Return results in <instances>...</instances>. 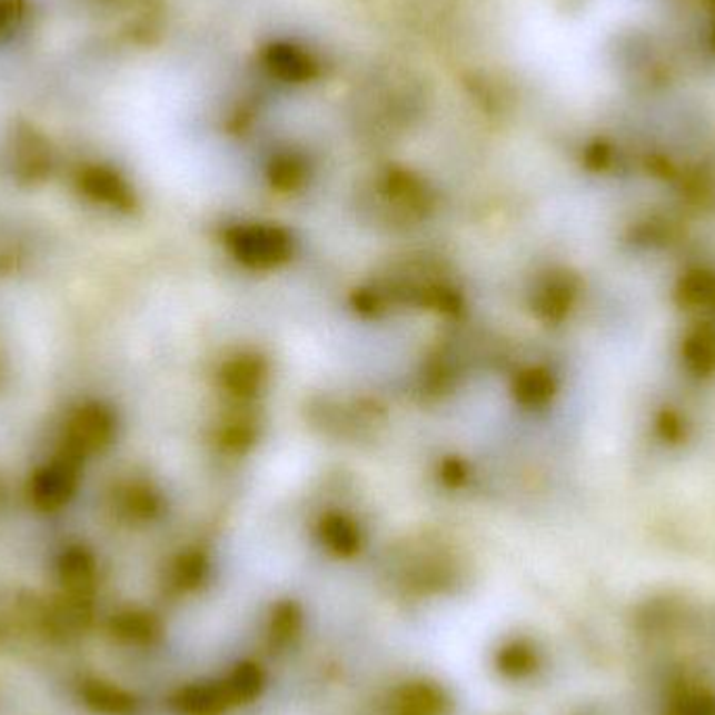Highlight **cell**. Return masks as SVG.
<instances>
[{"label":"cell","instance_id":"6da1fadb","mask_svg":"<svg viewBox=\"0 0 715 715\" xmlns=\"http://www.w3.org/2000/svg\"><path fill=\"white\" fill-rule=\"evenodd\" d=\"M227 245L235 260L251 268H277L294 254V239L279 227L245 225L228 230Z\"/></svg>","mask_w":715,"mask_h":715},{"label":"cell","instance_id":"7a4b0ae2","mask_svg":"<svg viewBox=\"0 0 715 715\" xmlns=\"http://www.w3.org/2000/svg\"><path fill=\"white\" fill-rule=\"evenodd\" d=\"M118 431V420L111 408L99 401H88L71 413L66 425V450L80 460L101 454L111 446Z\"/></svg>","mask_w":715,"mask_h":715},{"label":"cell","instance_id":"3957f363","mask_svg":"<svg viewBox=\"0 0 715 715\" xmlns=\"http://www.w3.org/2000/svg\"><path fill=\"white\" fill-rule=\"evenodd\" d=\"M80 458L63 453L51 465L38 469L30 481L32 505L40 510H59L68 505L80 484Z\"/></svg>","mask_w":715,"mask_h":715},{"label":"cell","instance_id":"277c9868","mask_svg":"<svg viewBox=\"0 0 715 715\" xmlns=\"http://www.w3.org/2000/svg\"><path fill=\"white\" fill-rule=\"evenodd\" d=\"M450 697L444 686L431 681L404 682L391 695V715H446Z\"/></svg>","mask_w":715,"mask_h":715},{"label":"cell","instance_id":"5b68a950","mask_svg":"<svg viewBox=\"0 0 715 715\" xmlns=\"http://www.w3.org/2000/svg\"><path fill=\"white\" fill-rule=\"evenodd\" d=\"M178 715H225L232 707L225 681L189 682L170 698Z\"/></svg>","mask_w":715,"mask_h":715},{"label":"cell","instance_id":"8992f818","mask_svg":"<svg viewBox=\"0 0 715 715\" xmlns=\"http://www.w3.org/2000/svg\"><path fill=\"white\" fill-rule=\"evenodd\" d=\"M318 538L322 546L339 558L354 557L363 548L360 527L346 515H327L318 525Z\"/></svg>","mask_w":715,"mask_h":715},{"label":"cell","instance_id":"52a82bcc","mask_svg":"<svg viewBox=\"0 0 715 715\" xmlns=\"http://www.w3.org/2000/svg\"><path fill=\"white\" fill-rule=\"evenodd\" d=\"M222 681L227 686L228 697L232 701V707L258 701L266 688V674L262 667L254 662L237 663Z\"/></svg>","mask_w":715,"mask_h":715},{"label":"cell","instance_id":"ba28073f","mask_svg":"<svg viewBox=\"0 0 715 715\" xmlns=\"http://www.w3.org/2000/svg\"><path fill=\"white\" fill-rule=\"evenodd\" d=\"M304 628V609L296 600H280L268 619V645L272 651H280L294 645Z\"/></svg>","mask_w":715,"mask_h":715},{"label":"cell","instance_id":"9c48e42d","mask_svg":"<svg viewBox=\"0 0 715 715\" xmlns=\"http://www.w3.org/2000/svg\"><path fill=\"white\" fill-rule=\"evenodd\" d=\"M494 667L508 681H522L536 669V653L525 640H508L498 646L494 655Z\"/></svg>","mask_w":715,"mask_h":715},{"label":"cell","instance_id":"30bf717a","mask_svg":"<svg viewBox=\"0 0 715 715\" xmlns=\"http://www.w3.org/2000/svg\"><path fill=\"white\" fill-rule=\"evenodd\" d=\"M264 379H266V367L258 356H239L237 360L228 363L222 373V381L230 389V394H237V396L254 394L256 387L260 389Z\"/></svg>","mask_w":715,"mask_h":715},{"label":"cell","instance_id":"8fae6325","mask_svg":"<svg viewBox=\"0 0 715 715\" xmlns=\"http://www.w3.org/2000/svg\"><path fill=\"white\" fill-rule=\"evenodd\" d=\"M85 192L97 203H103L113 210H130V206L135 203L132 195L126 189L123 182L101 172H95L85 178Z\"/></svg>","mask_w":715,"mask_h":715},{"label":"cell","instance_id":"7c38bea8","mask_svg":"<svg viewBox=\"0 0 715 715\" xmlns=\"http://www.w3.org/2000/svg\"><path fill=\"white\" fill-rule=\"evenodd\" d=\"M555 396V381L550 377V373H546L544 368H532L522 373V377L515 381V398L519 404L529 406V408H538L548 404L550 398Z\"/></svg>","mask_w":715,"mask_h":715},{"label":"cell","instance_id":"4fadbf2b","mask_svg":"<svg viewBox=\"0 0 715 715\" xmlns=\"http://www.w3.org/2000/svg\"><path fill=\"white\" fill-rule=\"evenodd\" d=\"M574 299V287L567 279H550L546 285H542L538 297H536V308L540 310L544 318H558L565 310H569V304Z\"/></svg>","mask_w":715,"mask_h":715},{"label":"cell","instance_id":"5bb4252c","mask_svg":"<svg viewBox=\"0 0 715 715\" xmlns=\"http://www.w3.org/2000/svg\"><path fill=\"white\" fill-rule=\"evenodd\" d=\"M87 698V703L103 714H128L135 709V698L130 697L126 691L109 686V684H101V682L90 684Z\"/></svg>","mask_w":715,"mask_h":715},{"label":"cell","instance_id":"9a60e30c","mask_svg":"<svg viewBox=\"0 0 715 715\" xmlns=\"http://www.w3.org/2000/svg\"><path fill=\"white\" fill-rule=\"evenodd\" d=\"M208 558L203 557L201 553H187L182 557H178L172 569V586L178 590H195L197 586H201V582L208 576Z\"/></svg>","mask_w":715,"mask_h":715},{"label":"cell","instance_id":"2e32d148","mask_svg":"<svg viewBox=\"0 0 715 715\" xmlns=\"http://www.w3.org/2000/svg\"><path fill=\"white\" fill-rule=\"evenodd\" d=\"M122 505L132 517L149 519L159 508V496L156 489L147 488L142 484H130L123 489Z\"/></svg>","mask_w":715,"mask_h":715},{"label":"cell","instance_id":"e0dca14e","mask_svg":"<svg viewBox=\"0 0 715 715\" xmlns=\"http://www.w3.org/2000/svg\"><path fill=\"white\" fill-rule=\"evenodd\" d=\"M120 634L135 643H153L159 636V622L149 613H128L120 619Z\"/></svg>","mask_w":715,"mask_h":715},{"label":"cell","instance_id":"ac0fdd59","mask_svg":"<svg viewBox=\"0 0 715 715\" xmlns=\"http://www.w3.org/2000/svg\"><path fill=\"white\" fill-rule=\"evenodd\" d=\"M92 572H95V569H92V558L88 557L82 548L70 550V553L63 557L61 574H63V579H66L70 586L85 588L88 582L92 579Z\"/></svg>","mask_w":715,"mask_h":715},{"label":"cell","instance_id":"d6986e66","mask_svg":"<svg viewBox=\"0 0 715 715\" xmlns=\"http://www.w3.org/2000/svg\"><path fill=\"white\" fill-rule=\"evenodd\" d=\"M688 363L697 370H709L715 365L714 339L705 332H697L688 339Z\"/></svg>","mask_w":715,"mask_h":715},{"label":"cell","instance_id":"ffe728a7","mask_svg":"<svg viewBox=\"0 0 715 715\" xmlns=\"http://www.w3.org/2000/svg\"><path fill=\"white\" fill-rule=\"evenodd\" d=\"M19 260V241L13 230L0 225V272L11 270Z\"/></svg>","mask_w":715,"mask_h":715},{"label":"cell","instance_id":"44dd1931","mask_svg":"<svg viewBox=\"0 0 715 715\" xmlns=\"http://www.w3.org/2000/svg\"><path fill=\"white\" fill-rule=\"evenodd\" d=\"M684 294L691 301L705 304V301H709V297H715V280L709 279V277H701V275L693 277L686 282Z\"/></svg>","mask_w":715,"mask_h":715},{"label":"cell","instance_id":"7402d4cb","mask_svg":"<svg viewBox=\"0 0 715 715\" xmlns=\"http://www.w3.org/2000/svg\"><path fill=\"white\" fill-rule=\"evenodd\" d=\"M715 36V34H714Z\"/></svg>","mask_w":715,"mask_h":715}]
</instances>
